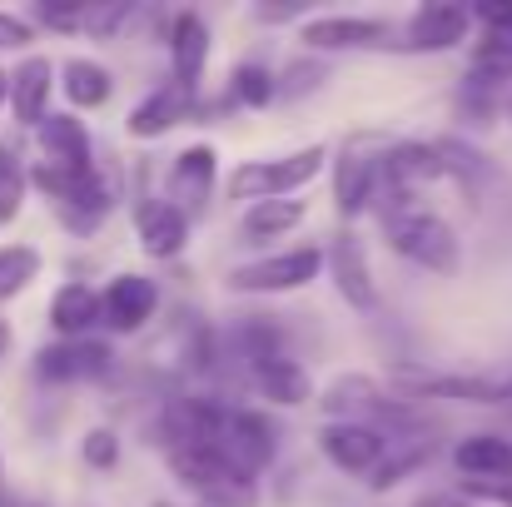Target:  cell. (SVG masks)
<instances>
[{"instance_id": "obj_33", "label": "cell", "mask_w": 512, "mask_h": 507, "mask_svg": "<svg viewBox=\"0 0 512 507\" xmlns=\"http://www.w3.org/2000/svg\"><path fill=\"white\" fill-rule=\"evenodd\" d=\"M503 110H508V120H512V90H508V95H503Z\"/></svg>"}, {"instance_id": "obj_24", "label": "cell", "mask_w": 512, "mask_h": 507, "mask_svg": "<svg viewBox=\"0 0 512 507\" xmlns=\"http://www.w3.org/2000/svg\"><path fill=\"white\" fill-rule=\"evenodd\" d=\"M35 274H40V249H30V244H5V249H0V304H10L15 294H25Z\"/></svg>"}, {"instance_id": "obj_27", "label": "cell", "mask_w": 512, "mask_h": 507, "mask_svg": "<svg viewBox=\"0 0 512 507\" xmlns=\"http://www.w3.org/2000/svg\"><path fill=\"white\" fill-rule=\"evenodd\" d=\"M130 20V5H85V15H80V30H90V35H100V40H110L120 25Z\"/></svg>"}, {"instance_id": "obj_28", "label": "cell", "mask_w": 512, "mask_h": 507, "mask_svg": "<svg viewBox=\"0 0 512 507\" xmlns=\"http://www.w3.org/2000/svg\"><path fill=\"white\" fill-rule=\"evenodd\" d=\"M80 453H85L90 468H115V463H120V438H115L110 428H90L85 443H80Z\"/></svg>"}, {"instance_id": "obj_1", "label": "cell", "mask_w": 512, "mask_h": 507, "mask_svg": "<svg viewBox=\"0 0 512 507\" xmlns=\"http://www.w3.org/2000/svg\"><path fill=\"white\" fill-rule=\"evenodd\" d=\"M378 219H383V239L393 254H403L408 264L428 269V274H458V234L443 214L423 209L418 199L403 194H378Z\"/></svg>"}, {"instance_id": "obj_18", "label": "cell", "mask_w": 512, "mask_h": 507, "mask_svg": "<svg viewBox=\"0 0 512 507\" xmlns=\"http://www.w3.org/2000/svg\"><path fill=\"white\" fill-rule=\"evenodd\" d=\"M50 85H55V65H50L45 55H25V60L10 70V110H15L20 125H40V120H45Z\"/></svg>"}, {"instance_id": "obj_9", "label": "cell", "mask_w": 512, "mask_h": 507, "mask_svg": "<svg viewBox=\"0 0 512 507\" xmlns=\"http://www.w3.org/2000/svg\"><path fill=\"white\" fill-rule=\"evenodd\" d=\"M324 264H329L334 289L343 294L348 309H358V314H373V309H378V279H373L368 249H363V239H358L353 229L334 234V244L324 249Z\"/></svg>"}, {"instance_id": "obj_10", "label": "cell", "mask_w": 512, "mask_h": 507, "mask_svg": "<svg viewBox=\"0 0 512 507\" xmlns=\"http://www.w3.org/2000/svg\"><path fill=\"white\" fill-rule=\"evenodd\" d=\"M468 25H473V15L463 10V5H418L408 20H403V50H428V55H438V50H453V45H463V35H468Z\"/></svg>"}, {"instance_id": "obj_11", "label": "cell", "mask_w": 512, "mask_h": 507, "mask_svg": "<svg viewBox=\"0 0 512 507\" xmlns=\"http://www.w3.org/2000/svg\"><path fill=\"white\" fill-rule=\"evenodd\" d=\"M160 294H155V279L145 274H120L110 279V289L100 294V324H110L115 334H135L145 329V319L155 314Z\"/></svg>"}, {"instance_id": "obj_3", "label": "cell", "mask_w": 512, "mask_h": 507, "mask_svg": "<svg viewBox=\"0 0 512 507\" xmlns=\"http://www.w3.org/2000/svg\"><path fill=\"white\" fill-rule=\"evenodd\" d=\"M170 458V473L179 488H189L194 498L214 507H249L254 503V478H244L229 458H219L214 448H199V443H179L165 448Z\"/></svg>"}, {"instance_id": "obj_20", "label": "cell", "mask_w": 512, "mask_h": 507, "mask_svg": "<svg viewBox=\"0 0 512 507\" xmlns=\"http://www.w3.org/2000/svg\"><path fill=\"white\" fill-rule=\"evenodd\" d=\"M373 189H378V169H373V160L358 155V150H343L339 169H334V204H339L343 219L363 214V209L373 204Z\"/></svg>"}, {"instance_id": "obj_30", "label": "cell", "mask_w": 512, "mask_h": 507, "mask_svg": "<svg viewBox=\"0 0 512 507\" xmlns=\"http://www.w3.org/2000/svg\"><path fill=\"white\" fill-rule=\"evenodd\" d=\"M30 40H35V30L25 20H15V15L0 10V50H15V45H30Z\"/></svg>"}, {"instance_id": "obj_21", "label": "cell", "mask_w": 512, "mask_h": 507, "mask_svg": "<svg viewBox=\"0 0 512 507\" xmlns=\"http://www.w3.org/2000/svg\"><path fill=\"white\" fill-rule=\"evenodd\" d=\"M90 324H100V294L90 284H65L50 299V329L60 338H85Z\"/></svg>"}, {"instance_id": "obj_23", "label": "cell", "mask_w": 512, "mask_h": 507, "mask_svg": "<svg viewBox=\"0 0 512 507\" xmlns=\"http://www.w3.org/2000/svg\"><path fill=\"white\" fill-rule=\"evenodd\" d=\"M60 90H65V100H70L75 110H100V105L115 95V80H110V70L95 65V60H65Z\"/></svg>"}, {"instance_id": "obj_12", "label": "cell", "mask_w": 512, "mask_h": 507, "mask_svg": "<svg viewBox=\"0 0 512 507\" xmlns=\"http://www.w3.org/2000/svg\"><path fill=\"white\" fill-rule=\"evenodd\" d=\"M40 135V150H45V169H60V174H85L95 169V150H90V130L75 120V115H45L35 125Z\"/></svg>"}, {"instance_id": "obj_14", "label": "cell", "mask_w": 512, "mask_h": 507, "mask_svg": "<svg viewBox=\"0 0 512 507\" xmlns=\"http://www.w3.org/2000/svg\"><path fill=\"white\" fill-rule=\"evenodd\" d=\"M214 179H219V160L209 145H189L174 155V169H170V204L184 214H199L214 194Z\"/></svg>"}, {"instance_id": "obj_7", "label": "cell", "mask_w": 512, "mask_h": 507, "mask_svg": "<svg viewBox=\"0 0 512 507\" xmlns=\"http://www.w3.org/2000/svg\"><path fill=\"white\" fill-rule=\"evenodd\" d=\"M319 448H324V458L348 473V478H358V473H378V463L388 458V433H378L373 423H324L319 428Z\"/></svg>"}, {"instance_id": "obj_22", "label": "cell", "mask_w": 512, "mask_h": 507, "mask_svg": "<svg viewBox=\"0 0 512 507\" xmlns=\"http://www.w3.org/2000/svg\"><path fill=\"white\" fill-rule=\"evenodd\" d=\"M299 224H304V199H264V204L244 209L239 234H244V244H264V239H279Z\"/></svg>"}, {"instance_id": "obj_17", "label": "cell", "mask_w": 512, "mask_h": 507, "mask_svg": "<svg viewBox=\"0 0 512 507\" xmlns=\"http://www.w3.org/2000/svg\"><path fill=\"white\" fill-rule=\"evenodd\" d=\"M249 373H254V383H259V393H264L269 403L299 408V403L314 398V383H309L304 363H294V358H284V353H259V358H249Z\"/></svg>"}, {"instance_id": "obj_2", "label": "cell", "mask_w": 512, "mask_h": 507, "mask_svg": "<svg viewBox=\"0 0 512 507\" xmlns=\"http://www.w3.org/2000/svg\"><path fill=\"white\" fill-rule=\"evenodd\" d=\"M383 388H393L403 403L413 398H453V403H512V378H483V373H443L428 363H388Z\"/></svg>"}, {"instance_id": "obj_5", "label": "cell", "mask_w": 512, "mask_h": 507, "mask_svg": "<svg viewBox=\"0 0 512 507\" xmlns=\"http://www.w3.org/2000/svg\"><path fill=\"white\" fill-rule=\"evenodd\" d=\"M319 269H324V249L299 244V249L264 254V259H254V264L229 269V289H234V294H289V289L314 284Z\"/></svg>"}, {"instance_id": "obj_15", "label": "cell", "mask_w": 512, "mask_h": 507, "mask_svg": "<svg viewBox=\"0 0 512 507\" xmlns=\"http://www.w3.org/2000/svg\"><path fill=\"white\" fill-rule=\"evenodd\" d=\"M135 234H140V249L150 259H174L189 244V219L174 209L170 199H145L135 209Z\"/></svg>"}, {"instance_id": "obj_31", "label": "cell", "mask_w": 512, "mask_h": 507, "mask_svg": "<svg viewBox=\"0 0 512 507\" xmlns=\"http://www.w3.org/2000/svg\"><path fill=\"white\" fill-rule=\"evenodd\" d=\"M5 353H10V324L0 319V358H5Z\"/></svg>"}, {"instance_id": "obj_19", "label": "cell", "mask_w": 512, "mask_h": 507, "mask_svg": "<svg viewBox=\"0 0 512 507\" xmlns=\"http://www.w3.org/2000/svg\"><path fill=\"white\" fill-rule=\"evenodd\" d=\"M189 105H194V95L189 90H179V85H160V90H150L135 110H130V120H125V130L135 135V140H155V135H165L174 130L179 120H189Z\"/></svg>"}, {"instance_id": "obj_16", "label": "cell", "mask_w": 512, "mask_h": 507, "mask_svg": "<svg viewBox=\"0 0 512 507\" xmlns=\"http://www.w3.org/2000/svg\"><path fill=\"white\" fill-rule=\"evenodd\" d=\"M453 468L463 483H488V478H512V438L503 433H468L453 443Z\"/></svg>"}, {"instance_id": "obj_32", "label": "cell", "mask_w": 512, "mask_h": 507, "mask_svg": "<svg viewBox=\"0 0 512 507\" xmlns=\"http://www.w3.org/2000/svg\"><path fill=\"white\" fill-rule=\"evenodd\" d=\"M5 100H10V75L0 70V105H5Z\"/></svg>"}, {"instance_id": "obj_26", "label": "cell", "mask_w": 512, "mask_h": 507, "mask_svg": "<svg viewBox=\"0 0 512 507\" xmlns=\"http://www.w3.org/2000/svg\"><path fill=\"white\" fill-rule=\"evenodd\" d=\"M25 189H30V174L20 165V155L10 145H0V224H10L25 204Z\"/></svg>"}, {"instance_id": "obj_29", "label": "cell", "mask_w": 512, "mask_h": 507, "mask_svg": "<svg viewBox=\"0 0 512 507\" xmlns=\"http://www.w3.org/2000/svg\"><path fill=\"white\" fill-rule=\"evenodd\" d=\"M468 498H483V503L512 507V478H488V483H463Z\"/></svg>"}, {"instance_id": "obj_4", "label": "cell", "mask_w": 512, "mask_h": 507, "mask_svg": "<svg viewBox=\"0 0 512 507\" xmlns=\"http://www.w3.org/2000/svg\"><path fill=\"white\" fill-rule=\"evenodd\" d=\"M324 160H329L324 145H309V150H294V155H279V160H249L229 174V199H249V204L289 199L324 169Z\"/></svg>"}, {"instance_id": "obj_6", "label": "cell", "mask_w": 512, "mask_h": 507, "mask_svg": "<svg viewBox=\"0 0 512 507\" xmlns=\"http://www.w3.org/2000/svg\"><path fill=\"white\" fill-rule=\"evenodd\" d=\"M110 368H115V353L110 343H95V338H60L35 353V378L45 383H90V378H105Z\"/></svg>"}, {"instance_id": "obj_25", "label": "cell", "mask_w": 512, "mask_h": 507, "mask_svg": "<svg viewBox=\"0 0 512 507\" xmlns=\"http://www.w3.org/2000/svg\"><path fill=\"white\" fill-rule=\"evenodd\" d=\"M274 95H279V80L269 75V65H239V70L229 75V100H239V105H249V110L269 105Z\"/></svg>"}, {"instance_id": "obj_13", "label": "cell", "mask_w": 512, "mask_h": 507, "mask_svg": "<svg viewBox=\"0 0 512 507\" xmlns=\"http://www.w3.org/2000/svg\"><path fill=\"white\" fill-rule=\"evenodd\" d=\"M170 65H174V85L179 90H199L204 65H209V25L199 10H179L170 20Z\"/></svg>"}, {"instance_id": "obj_8", "label": "cell", "mask_w": 512, "mask_h": 507, "mask_svg": "<svg viewBox=\"0 0 512 507\" xmlns=\"http://www.w3.org/2000/svg\"><path fill=\"white\" fill-rule=\"evenodd\" d=\"M299 40L309 50H388V45H398L393 25L373 20V15H319V20H304Z\"/></svg>"}]
</instances>
